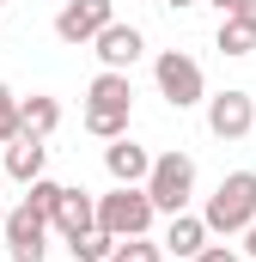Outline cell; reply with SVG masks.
Returning <instances> with one entry per match:
<instances>
[{
    "label": "cell",
    "instance_id": "20",
    "mask_svg": "<svg viewBox=\"0 0 256 262\" xmlns=\"http://www.w3.org/2000/svg\"><path fill=\"white\" fill-rule=\"evenodd\" d=\"M116 262H165V244H153V238H122V244H116Z\"/></svg>",
    "mask_w": 256,
    "mask_h": 262
},
{
    "label": "cell",
    "instance_id": "27",
    "mask_svg": "<svg viewBox=\"0 0 256 262\" xmlns=\"http://www.w3.org/2000/svg\"><path fill=\"white\" fill-rule=\"evenodd\" d=\"M0 6H6V0H0Z\"/></svg>",
    "mask_w": 256,
    "mask_h": 262
},
{
    "label": "cell",
    "instance_id": "8",
    "mask_svg": "<svg viewBox=\"0 0 256 262\" xmlns=\"http://www.w3.org/2000/svg\"><path fill=\"white\" fill-rule=\"evenodd\" d=\"M140 49H146V37H140L134 25H122V18H116V25H104V31H98V43H92V55H98L104 67H116V73H128V67L140 61Z\"/></svg>",
    "mask_w": 256,
    "mask_h": 262
},
{
    "label": "cell",
    "instance_id": "21",
    "mask_svg": "<svg viewBox=\"0 0 256 262\" xmlns=\"http://www.w3.org/2000/svg\"><path fill=\"white\" fill-rule=\"evenodd\" d=\"M195 262H238V250H232V244H207Z\"/></svg>",
    "mask_w": 256,
    "mask_h": 262
},
{
    "label": "cell",
    "instance_id": "29",
    "mask_svg": "<svg viewBox=\"0 0 256 262\" xmlns=\"http://www.w3.org/2000/svg\"><path fill=\"white\" fill-rule=\"evenodd\" d=\"M0 262H6V256H0Z\"/></svg>",
    "mask_w": 256,
    "mask_h": 262
},
{
    "label": "cell",
    "instance_id": "3",
    "mask_svg": "<svg viewBox=\"0 0 256 262\" xmlns=\"http://www.w3.org/2000/svg\"><path fill=\"white\" fill-rule=\"evenodd\" d=\"M153 79H159V98L171 104V110H195V104H207V73L195 55L183 49H165L159 61H153Z\"/></svg>",
    "mask_w": 256,
    "mask_h": 262
},
{
    "label": "cell",
    "instance_id": "28",
    "mask_svg": "<svg viewBox=\"0 0 256 262\" xmlns=\"http://www.w3.org/2000/svg\"><path fill=\"white\" fill-rule=\"evenodd\" d=\"M110 262H116V256H110Z\"/></svg>",
    "mask_w": 256,
    "mask_h": 262
},
{
    "label": "cell",
    "instance_id": "12",
    "mask_svg": "<svg viewBox=\"0 0 256 262\" xmlns=\"http://www.w3.org/2000/svg\"><path fill=\"white\" fill-rule=\"evenodd\" d=\"M86 110H134V79L116 67H98V79L86 85Z\"/></svg>",
    "mask_w": 256,
    "mask_h": 262
},
{
    "label": "cell",
    "instance_id": "25",
    "mask_svg": "<svg viewBox=\"0 0 256 262\" xmlns=\"http://www.w3.org/2000/svg\"><path fill=\"white\" fill-rule=\"evenodd\" d=\"M207 6H220V18H226V12H232V6H238V0H207Z\"/></svg>",
    "mask_w": 256,
    "mask_h": 262
},
{
    "label": "cell",
    "instance_id": "9",
    "mask_svg": "<svg viewBox=\"0 0 256 262\" xmlns=\"http://www.w3.org/2000/svg\"><path fill=\"white\" fill-rule=\"evenodd\" d=\"M153 159H159V152H146V146L128 140V134L104 146V171H110L116 183H146V177H153Z\"/></svg>",
    "mask_w": 256,
    "mask_h": 262
},
{
    "label": "cell",
    "instance_id": "6",
    "mask_svg": "<svg viewBox=\"0 0 256 262\" xmlns=\"http://www.w3.org/2000/svg\"><path fill=\"white\" fill-rule=\"evenodd\" d=\"M104 25H116V0H61V12H55V37L67 49L98 43Z\"/></svg>",
    "mask_w": 256,
    "mask_h": 262
},
{
    "label": "cell",
    "instance_id": "11",
    "mask_svg": "<svg viewBox=\"0 0 256 262\" xmlns=\"http://www.w3.org/2000/svg\"><path fill=\"white\" fill-rule=\"evenodd\" d=\"M207 238H214V232H207V220H201V213H171V226H165V238H159V244H165V256H201V250H207Z\"/></svg>",
    "mask_w": 256,
    "mask_h": 262
},
{
    "label": "cell",
    "instance_id": "14",
    "mask_svg": "<svg viewBox=\"0 0 256 262\" xmlns=\"http://www.w3.org/2000/svg\"><path fill=\"white\" fill-rule=\"evenodd\" d=\"M18 122H25V134H49L61 128V104L49 98V92H31V98H18Z\"/></svg>",
    "mask_w": 256,
    "mask_h": 262
},
{
    "label": "cell",
    "instance_id": "5",
    "mask_svg": "<svg viewBox=\"0 0 256 262\" xmlns=\"http://www.w3.org/2000/svg\"><path fill=\"white\" fill-rule=\"evenodd\" d=\"M49 220L31 207V201H18V207H6V232H0V244H6V262H43L49 256Z\"/></svg>",
    "mask_w": 256,
    "mask_h": 262
},
{
    "label": "cell",
    "instance_id": "2",
    "mask_svg": "<svg viewBox=\"0 0 256 262\" xmlns=\"http://www.w3.org/2000/svg\"><path fill=\"white\" fill-rule=\"evenodd\" d=\"M153 195H146V183H116L110 195H98V226L104 232H116V238H146L153 232Z\"/></svg>",
    "mask_w": 256,
    "mask_h": 262
},
{
    "label": "cell",
    "instance_id": "16",
    "mask_svg": "<svg viewBox=\"0 0 256 262\" xmlns=\"http://www.w3.org/2000/svg\"><path fill=\"white\" fill-rule=\"evenodd\" d=\"M116 232H104V226H92V232H79V238H67V256L73 262H110L116 256Z\"/></svg>",
    "mask_w": 256,
    "mask_h": 262
},
{
    "label": "cell",
    "instance_id": "17",
    "mask_svg": "<svg viewBox=\"0 0 256 262\" xmlns=\"http://www.w3.org/2000/svg\"><path fill=\"white\" fill-rule=\"evenodd\" d=\"M61 195H67V183H55V177H37L25 201H31V207H37L43 220H55V213H61Z\"/></svg>",
    "mask_w": 256,
    "mask_h": 262
},
{
    "label": "cell",
    "instance_id": "7",
    "mask_svg": "<svg viewBox=\"0 0 256 262\" xmlns=\"http://www.w3.org/2000/svg\"><path fill=\"white\" fill-rule=\"evenodd\" d=\"M207 128H214V140H244V134L256 128V98L238 92V85L214 92V98H207Z\"/></svg>",
    "mask_w": 256,
    "mask_h": 262
},
{
    "label": "cell",
    "instance_id": "15",
    "mask_svg": "<svg viewBox=\"0 0 256 262\" xmlns=\"http://www.w3.org/2000/svg\"><path fill=\"white\" fill-rule=\"evenodd\" d=\"M214 49H220V55H250V49H256V18L226 12V18H220V31H214Z\"/></svg>",
    "mask_w": 256,
    "mask_h": 262
},
{
    "label": "cell",
    "instance_id": "4",
    "mask_svg": "<svg viewBox=\"0 0 256 262\" xmlns=\"http://www.w3.org/2000/svg\"><path fill=\"white\" fill-rule=\"evenodd\" d=\"M146 195L159 213H189V195H195V159L189 152H159L153 159V177H146Z\"/></svg>",
    "mask_w": 256,
    "mask_h": 262
},
{
    "label": "cell",
    "instance_id": "1",
    "mask_svg": "<svg viewBox=\"0 0 256 262\" xmlns=\"http://www.w3.org/2000/svg\"><path fill=\"white\" fill-rule=\"evenodd\" d=\"M201 220H207V232H220V238H244V232L256 226V171L220 177V189L207 195Z\"/></svg>",
    "mask_w": 256,
    "mask_h": 262
},
{
    "label": "cell",
    "instance_id": "19",
    "mask_svg": "<svg viewBox=\"0 0 256 262\" xmlns=\"http://www.w3.org/2000/svg\"><path fill=\"white\" fill-rule=\"evenodd\" d=\"M25 134V122H18V98H12V85H0V146H12Z\"/></svg>",
    "mask_w": 256,
    "mask_h": 262
},
{
    "label": "cell",
    "instance_id": "26",
    "mask_svg": "<svg viewBox=\"0 0 256 262\" xmlns=\"http://www.w3.org/2000/svg\"><path fill=\"white\" fill-rule=\"evenodd\" d=\"M0 232H6V201H0Z\"/></svg>",
    "mask_w": 256,
    "mask_h": 262
},
{
    "label": "cell",
    "instance_id": "18",
    "mask_svg": "<svg viewBox=\"0 0 256 262\" xmlns=\"http://www.w3.org/2000/svg\"><path fill=\"white\" fill-rule=\"evenodd\" d=\"M86 134H98V140H122V134H128V110H86Z\"/></svg>",
    "mask_w": 256,
    "mask_h": 262
},
{
    "label": "cell",
    "instance_id": "24",
    "mask_svg": "<svg viewBox=\"0 0 256 262\" xmlns=\"http://www.w3.org/2000/svg\"><path fill=\"white\" fill-rule=\"evenodd\" d=\"M244 256H256V226H250V232H244Z\"/></svg>",
    "mask_w": 256,
    "mask_h": 262
},
{
    "label": "cell",
    "instance_id": "23",
    "mask_svg": "<svg viewBox=\"0 0 256 262\" xmlns=\"http://www.w3.org/2000/svg\"><path fill=\"white\" fill-rule=\"evenodd\" d=\"M232 12H244V18H256V0H238V6H232Z\"/></svg>",
    "mask_w": 256,
    "mask_h": 262
},
{
    "label": "cell",
    "instance_id": "10",
    "mask_svg": "<svg viewBox=\"0 0 256 262\" xmlns=\"http://www.w3.org/2000/svg\"><path fill=\"white\" fill-rule=\"evenodd\" d=\"M43 165H49V140H43V134H18V140L6 146V177H12V183L31 189V183L43 177Z\"/></svg>",
    "mask_w": 256,
    "mask_h": 262
},
{
    "label": "cell",
    "instance_id": "22",
    "mask_svg": "<svg viewBox=\"0 0 256 262\" xmlns=\"http://www.w3.org/2000/svg\"><path fill=\"white\" fill-rule=\"evenodd\" d=\"M165 6H171V12H189V6H201V0H165Z\"/></svg>",
    "mask_w": 256,
    "mask_h": 262
},
{
    "label": "cell",
    "instance_id": "13",
    "mask_svg": "<svg viewBox=\"0 0 256 262\" xmlns=\"http://www.w3.org/2000/svg\"><path fill=\"white\" fill-rule=\"evenodd\" d=\"M49 226L61 232V244H67V238H79V232H92V226H98V195H86V189H67V195H61V213H55Z\"/></svg>",
    "mask_w": 256,
    "mask_h": 262
}]
</instances>
